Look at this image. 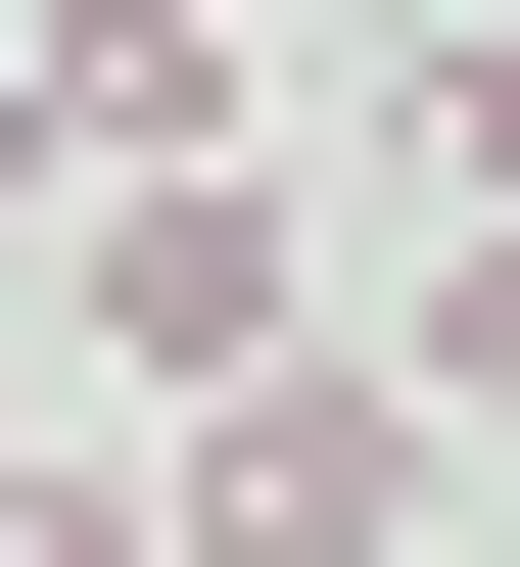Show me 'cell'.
I'll list each match as a JSON object with an SVG mask.
<instances>
[{
	"label": "cell",
	"mask_w": 520,
	"mask_h": 567,
	"mask_svg": "<svg viewBox=\"0 0 520 567\" xmlns=\"http://www.w3.org/2000/svg\"><path fill=\"white\" fill-rule=\"evenodd\" d=\"M426 520H473L426 379H190V567H426Z\"/></svg>",
	"instance_id": "obj_1"
},
{
	"label": "cell",
	"mask_w": 520,
	"mask_h": 567,
	"mask_svg": "<svg viewBox=\"0 0 520 567\" xmlns=\"http://www.w3.org/2000/svg\"><path fill=\"white\" fill-rule=\"evenodd\" d=\"M95 331H142V379H284V189H237V142L95 189Z\"/></svg>",
	"instance_id": "obj_2"
},
{
	"label": "cell",
	"mask_w": 520,
	"mask_h": 567,
	"mask_svg": "<svg viewBox=\"0 0 520 567\" xmlns=\"http://www.w3.org/2000/svg\"><path fill=\"white\" fill-rule=\"evenodd\" d=\"M379 379H426V425H520V189H426V237H379Z\"/></svg>",
	"instance_id": "obj_3"
},
{
	"label": "cell",
	"mask_w": 520,
	"mask_h": 567,
	"mask_svg": "<svg viewBox=\"0 0 520 567\" xmlns=\"http://www.w3.org/2000/svg\"><path fill=\"white\" fill-rule=\"evenodd\" d=\"M48 189H95V48H48V0H0V237H48Z\"/></svg>",
	"instance_id": "obj_4"
},
{
	"label": "cell",
	"mask_w": 520,
	"mask_h": 567,
	"mask_svg": "<svg viewBox=\"0 0 520 567\" xmlns=\"http://www.w3.org/2000/svg\"><path fill=\"white\" fill-rule=\"evenodd\" d=\"M426 189H520V0H426Z\"/></svg>",
	"instance_id": "obj_5"
},
{
	"label": "cell",
	"mask_w": 520,
	"mask_h": 567,
	"mask_svg": "<svg viewBox=\"0 0 520 567\" xmlns=\"http://www.w3.org/2000/svg\"><path fill=\"white\" fill-rule=\"evenodd\" d=\"M0 567H190V473H0Z\"/></svg>",
	"instance_id": "obj_6"
}]
</instances>
